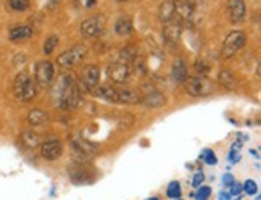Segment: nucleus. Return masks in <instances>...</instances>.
<instances>
[{
	"instance_id": "obj_33",
	"label": "nucleus",
	"mask_w": 261,
	"mask_h": 200,
	"mask_svg": "<svg viewBox=\"0 0 261 200\" xmlns=\"http://www.w3.org/2000/svg\"><path fill=\"white\" fill-rule=\"evenodd\" d=\"M203 179H205L203 173H202V171H198V173L194 176V179H192V186H194V188H198V186H202Z\"/></svg>"
},
{
	"instance_id": "obj_6",
	"label": "nucleus",
	"mask_w": 261,
	"mask_h": 200,
	"mask_svg": "<svg viewBox=\"0 0 261 200\" xmlns=\"http://www.w3.org/2000/svg\"><path fill=\"white\" fill-rule=\"evenodd\" d=\"M247 42V36L244 31H232L226 36L223 47H221V57L223 58H231L242 49Z\"/></svg>"
},
{
	"instance_id": "obj_17",
	"label": "nucleus",
	"mask_w": 261,
	"mask_h": 200,
	"mask_svg": "<svg viewBox=\"0 0 261 200\" xmlns=\"http://www.w3.org/2000/svg\"><path fill=\"white\" fill-rule=\"evenodd\" d=\"M176 16V10H174V0H163L160 8H158V19L164 24L171 21Z\"/></svg>"
},
{
	"instance_id": "obj_10",
	"label": "nucleus",
	"mask_w": 261,
	"mask_h": 200,
	"mask_svg": "<svg viewBox=\"0 0 261 200\" xmlns=\"http://www.w3.org/2000/svg\"><path fill=\"white\" fill-rule=\"evenodd\" d=\"M182 26L184 24L176 16L171 19V21L164 23L163 24V39H164V42L169 44V45H176L177 42H179L181 34H182Z\"/></svg>"
},
{
	"instance_id": "obj_7",
	"label": "nucleus",
	"mask_w": 261,
	"mask_h": 200,
	"mask_svg": "<svg viewBox=\"0 0 261 200\" xmlns=\"http://www.w3.org/2000/svg\"><path fill=\"white\" fill-rule=\"evenodd\" d=\"M130 63L125 60H116L113 63H110L108 70H107V76L108 79L115 82V84H126V82L130 79Z\"/></svg>"
},
{
	"instance_id": "obj_11",
	"label": "nucleus",
	"mask_w": 261,
	"mask_h": 200,
	"mask_svg": "<svg viewBox=\"0 0 261 200\" xmlns=\"http://www.w3.org/2000/svg\"><path fill=\"white\" fill-rule=\"evenodd\" d=\"M63 154V144H61L58 139H47L40 144V155L42 158L49 162L58 160Z\"/></svg>"
},
{
	"instance_id": "obj_24",
	"label": "nucleus",
	"mask_w": 261,
	"mask_h": 200,
	"mask_svg": "<svg viewBox=\"0 0 261 200\" xmlns=\"http://www.w3.org/2000/svg\"><path fill=\"white\" fill-rule=\"evenodd\" d=\"M135 55H137L135 47L128 45V47H125V49L121 50V53H120V60H125V61H128V63H130V61H134V60H135Z\"/></svg>"
},
{
	"instance_id": "obj_35",
	"label": "nucleus",
	"mask_w": 261,
	"mask_h": 200,
	"mask_svg": "<svg viewBox=\"0 0 261 200\" xmlns=\"http://www.w3.org/2000/svg\"><path fill=\"white\" fill-rule=\"evenodd\" d=\"M231 188H232V194H234V196L240 194V191H242V188H240V186H239V184H236V183L232 184Z\"/></svg>"
},
{
	"instance_id": "obj_22",
	"label": "nucleus",
	"mask_w": 261,
	"mask_h": 200,
	"mask_svg": "<svg viewBox=\"0 0 261 200\" xmlns=\"http://www.w3.org/2000/svg\"><path fill=\"white\" fill-rule=\"evenodd\" d=\"M218 82L221 84L224 89H228V91H234L237 87V78L234 74H232L229 70H223L219 71L218 74Z\"/></svg>"
},
{
	"instance_id": "obj_30",
	"label": "nucleus",
	"mask_w": 261,
	"mask_h": 200,
	"mask_svg": "<svg viewBox=\"0 0 261 200\" xmlns=\"http://www.w3.org/2000/svg\"><path fill=\"white\" fill-rule=\"evenodd\" d=\"M244 189H245V192H247L249 196L257 194V184H255V181H252V179H249V181H245Z\"/></svg>"
},
{
	"instance_id": "obj_21",
	"label": "nucleus",
	"mask_w": 261,
	"mask_h": 200,
	"mask_svg": "<svg viewBox=\"0 0 261 200\" xmlns=\"http://www.w3.org/2000/svg\"><path fill=\"white\" fill-rule=\"evenodd\" d=\"M32 36V27L31 26H15L10 31L8 37L13 42H19V40H26Z\"/></svg>"
},
{
	"instance_id": "obj_29",
	"label": "nucleus",
	"mask_w": 261,
	"mask_h": 200,
	"mask_svg": "<svg viewBox=\"0 0 261 200\" xmlns=\"http://www.w3.org/2000/svg\"><path fill=\"white\" fill-rule=\"evenodd\" d=\"M202 160L205 163H208V165H216L218 163V158L215 157V154H213L211 150H205L203 154H202Z\"/></svg>"
},
{
	"instance_id": "obj_8",
	"label": "nucleus",
	"mask_w": 261,
	"mask_h": 200,
	"mask_svg": "<svg viewBox=\"0 0 261 200\" xmlns=\"http://www.w3.org/2000/svg\"><path fill=\"white\" fill-rule=\"evenodd\" d=\"M100 82V70L97 65H87L81 73L78 87L81 92H94V89Z\"/></svg>"
},
{
	"instance_id": "obj_13",
	"label": "nucleus",
	"mask_w": 261,
	"mask_h": 200,
	"mask_svg": "<svg viewBox=\"0 0 261 200\" xmlns=\"http://www.w3.org/2000/svg\"><path fill=\"white\" fill-rule=\"evenodd\" d=\"M228 15L232 23H240L245 18L244 0H228Z\"/></svg>"
},
{
	"instance_id": "obj_12",
	"label": "nucleus",
	"mask_w": 261,
	"mask_h": 200,
	"mask_svg": "<svg viewBox=\"0 0 261 200\" xmlns=\"http://www.w3.org/2000/svg\"><path fill=\"white\" fill-rule=\"evenodd\" d=\"M102 31H104V21L97 16L87 18L81 23V34H82V37H86V39L97 37L102 34Z\"/></svg>"
},
{
	"instance_id": "obj_1",
	"label": "nucleus",
	"mask_w": 261,
	"mask_h": 200,
	"mask_svg": "<svg viewBox=\"0 0 261 200\" xmlns=\"http://www.w3.org/2000/svg\"><path fill=\"white\" fill-rule=\"evenodd\" d=\"M55 97H57L58 107L63 110H73L81 107L82 103L81 91L78 87V82L73 79L71 74L60 76L57 89H55Z\"/></svg>"
},
{
	"instance_id": "obj_3",
	"label": "nucleus",
	"mask_w": 261,
	"mask_h": 200,
	"mask_svg": "<svg viewBox=\"0 0 261 200\" xmlns=\"http://www.w3.org/2000/svg\"><path fill=\"white\" fill-rule=\"evenodd\" d=\"M182 84L185 92L192 95V97H207V95L213 94V91H215L211 81L207 79V76H202V74L187 76Z\"/></svg>"
},
{
	"instance_id": "obj_27",
	"label": "nucleus",
	"mask_w": 261,
	"mask_h": 200,
	"mask_svg": "<svg viewBox=\"0 0 261 200\" xmlns=\"http://www.w3.org/2000/svg\"><path fill=\"white\" fill-rule=\"evenodd\" d=\"M57 45H58V37H57V36L47 37L45 44H44V53H45V55H50V53L55 50V47H57Z\"/></svg>"
},
{
	"instance_id": "obj_9",
	"label": "nucleus",
	"mask_w": 261,
	"mask_h": 200,
	"mask_svg": "<svg viewBox=\"0 0 261 200\" xmlns=\"http://www.w3.org/2000/svg\"><path fill=\"white\" fill-rule=\"evenodd\" d=\"M55 79V68L53 63L49 60H42L36 65V71H34V81L36 84L42 89H47L52 86Z\"/></svg>"
},
{
	"instance_id": "obj_37",
	"label": "nucleus",
	"mask_w": 261,
	"mask_h": 200,
	"mask_svg": "<svg viewBox=\"0 0 261 200\" xmlns=\"http://www.w3.org/2000/svg\"><path fill=\"white\" fill-rule=\"evenodd\" d=\"M115 2H118V3H123V2H126V0H115Z\"/></svg>"
},
{
	"instance_id": "obj_28",
	"label": "nucleus",
	"mask_w": 261,
	"mask_h": 200,
	"mask_svg": "<svg viewBox=\"0 0 261 200\" xmlns=\"http://www.w3.org/2000/svg\"><path fill=\"white\" fill-rule=\"evenodd\" d=\"M240 149H242V142H236L234 146L231 149V154H229V160L232 163H236L239 160V155H240Z\"/></svg>"
},
{
	"instance_id": "obj_5",
	"label": "nucleus",
	"mask_w": 261,
	"mask_h": 200,
	"mask_svg": "<svg viewBox=\"0 0 261 200\" xmlns=\"http://www.w3.org/2000/svg\"><path fill=\"white\" fill-rule=\"evenodd\" d=\"M70 147H71V152L73 155L76 157V160L81 162V163H86L92 158V155L95 154V150H97V147L94 146V144H91L89 141L82 139L81 136H71L70 139Z\"/></svg>"
},
{
	"instance_id": "obj_25",
	"label": "nucleus",
	"mask_w": 261,
	"mask_h": 200,
	"mask_svg": "<svg viewBox=\"0 0 261 200\" xmlns=\"http://www.w3.org/2000/svg\"><path fill=\"white\" fill-rule=\"evenodd\" d=\"M181 194H182V191H181V184L177 183V181L169 183L168 189H166V196L171 197V199H179Z\"/></svg>"
},
{
	"instance_id": "obj_32",
	"label": "nucleus",
	"mask_w": 261,
	"mask_h": 200,
	"mask_svg": "<svg viewBox=\"0 0 261 200\" xmlns=\"http://www.w3.org/2000/svg\"><path fill=\"white\" fill-rule=\"evenodd\" d=\"M74 3H76L79 8H91L95 3H97V0H73Z\"/></svg>"
},
{
	"instance_id": "obj_18",
	"label": "nucleus",
	"mask_w": 261,
	"mask_h": 200,
	"mask_svg": "<svg viewBox=\"0 0 261 200\" xmlns=\"http://www.w3.org/2000/svg\"><path fill=\"white\" fill-rule=\"evenodd\" d=\"M187 66H185V61L182 58H176L173 66H171V78L176 82H184L187 78Z\"/></svg>"
},
{
	"instance_id": "obj_20",
	"label": "nucleus",
	"mask_w": 261,
	"mask_h": 200,
	"mask_svg": "<svg viewBox=\"0 0 261 200\" xmlns=\"http://www.w3.org/2000/svg\"><path fill=\"white\" fill-rule=\"evenodd\" d=\"M21 141L26 147L29 149H36V147H40V144H42V136L34 133L32 129H27V131H23L21 133Z\"/></svg>"
},
{
	"instance_id": "obj_4",
	"label": "nucleus",
	"mask_w": 261,
	"mask_h": 200,
	"mask_svg": "<svg viewBox=\"0 0 261 200\" xmlns=\"http://www.w3.org/2000/svg\"><path fill=\"white\" fill-rule=\"evenodd\" d=\"M87 52H89V49H87L86 45L78 44V45L71 47V49H68L66 52H63L61 55H58L57 63L61 68H66V70H70V68L78 66V65L82 63V61H84V58L87 57Z\"/></svg>"
},
{
	"instance_id": "obj_19",
	"label": "nucleus",
	"mask_w": 261,
	"mask_h": 200,
	"mask_svg": "<svg viewBox=\"0 0 261 200\" xmlns=\"http://www.w3.org/2000/svg\"><path fill=\"white\" fill-rule=\"evenodd\" d=\"M27 123L31 126H42L45 123H49V113L44 112V110L34 108L27 113Z\"/></svg>"
},
{
	"instance_id": "obj_14",
	"label": "nucleus",
	"mask_w": 261,
	"mask_h": 200,
	"mask_svg": "<svg viewBox=\"0 0 261 200\" xmlns=\"http://www.w3.org/2000/svg\"><path fill=\"white\" fill-rule=\"evenodd\" d=\"M140 103L148 108H161L166 105V97L158 91H147V94L140 97Z\"/></svg>"
},
{
	"instance_id": "obj_31",
	"label": "nucleus",
	"mask_w": 261,
	"mask_h": 200,
	"mask_svg": "<svg viewBox=\"0 0 261 200\" xmlns=\"http://www.w3.org/2000/svg\"><path fill=\"white\" fill-rule=\"evenodd\" d=\"M210 194H211V189L210 188H207V186H203V188H200V191L197 192V200H207L208 197H210Z\"/></svg>"
},
{
	"instance_id": "obj_2",
	"label": "nucleus",
	"mask_w": 261,
	"mask_h": 200,
	"mask_svg": "<svg viewBox=\"0 0 261 200\" xmlns=\"http://www.w3.org/2000/svg\"><path fill=\"white\" fill-rule=\"evenodd\" d=\"M13 94L19 102H31L36 97V81L26 71L19 73L13 82Z\"/></svg>"
},
{
	"instance_id": "obj_34",
	"label": "nucleus",
	"mask_w": 261,
	"mask_h": 200,
	"mask_svg": "<svg viewBox=\"0 0 261 200\" xmlns=\"http://www.w3.org/2000/svg\"><path fill=\"white\" fill-rule=\"evenodd\" d=\"M223 181H224V184H226V186H229V188H231V186L234 184V178H232L231 175H224Z\"/></svg>"
},
{
	"instance_id": "obj_26",
	"label": "nucleus",
	"mask_w": 261,
	"mask_h": 200,
	"mask_svg": "<svg viewBox=\"0 0 261 200\" xmlns=\"http://www.w3.org/2000/svg\"><path fill=\"white\" fill-rule=\"evenodd\" d=\"M8 5L15 11H24L29 8V0H8Z\"/></svg>"
},
{
	"instance_id": "obj_23",
	"label": "nucleus",
	"mask_w": 261,
	"mask_h": 200,
	"mask_svg": "<svg viewBox=\"0 0 261 200\" xmlns=\"http://www.w3.org/2000/svg\"><path fill=\"white\" fill-rule=\"evenodd\" d=\"M115 29H116V32L120 34V36H129V34L132 32V29H134L132 19H130L129 16H121L118 21H116Z\"/></svg>"
},
{
	"instance_id": "obj_15",
	"label": "nucleus",
	"mask_w": 261,
	"mask_h": 200,
	"mask_svg": "<svg viewBox=\"0 0 261 200\" xmlns=\"http://www.w3.org/2000/svg\"><path fill=\"white\" fill-rule=\"evenodd\" d=\"M94 94L97 95L99 99L110 102V103H118V89L115 86H110V84H102L97 86L94 89Z\"/></svg>"
},
{
	"instance_id": "obj_16",
	"label": "nucleus",
	"mask_w": 261,
	"mask_h": 200,
	"mask_svg": "<svg viewBox=\"0 0 261 200\" xmlns=\"http://www.w3.org/2000/svg\"><path fill=\"white\" fill-rule=\"evenodd\" d=\"M142 95L134 89H118V103L123 105H137L140 103Z\"/></svg>"
},
{
	"instance_id": "obj_36",
	"label": "nucleus",
	"mask_w": 261,
	"mask_h": 200,
	"mask_svg": "<svg viewBox=\"0 0 261 200\" xmlns=\"http://www.w3.org/2000/svg\"><path fill=\"white\" fill-rule=\"evenodd\" d=\"M189 3H190V5L194 6V8L197 10V6L202 3V0H189Z\"/></svg>"
}]
</instances>
